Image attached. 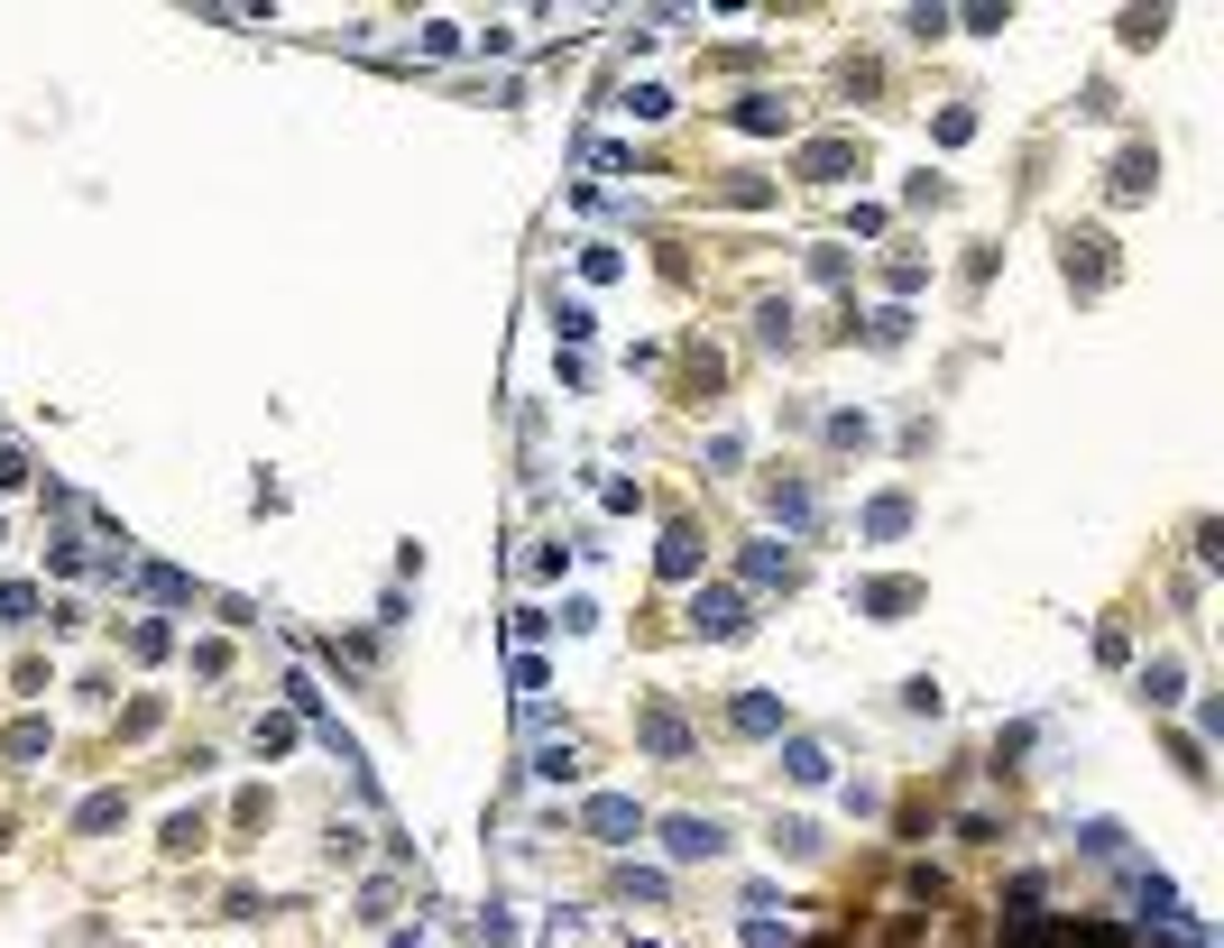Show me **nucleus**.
<instances>
[{"label":"nucleus","mask_w":1224,"mask_h":948,"mask_svg":"<svg viewBox=\"0 0 1224 948\" xmlns=\"http://www.w3.org/2000/svg\"><path fill=\"white\" fill-rule=\"evenodd\" d=\"M1012 948H1124V930H1096V920H1022Z\"/></svg>","instance_id":"obj_1"},{"label":"nucleus","mask_w":1224,"mask_h":948,"mask_svg":"<svg viewBox=\"0 0 1224 948\" xmlns=\"http://www.w3.org/2000/svg\"><path fill=\"white\" fill-rule=\"evenodd\" d=\"M581 829H589V838H608V848H636V829H645V819H636L627 792H598V802L581 810Z\"/></svg>","instance_id":"obj_2"},{"label":"nucleus","mask_w":1224,"mask_h":948,"mask_svg":"<svg viewBox=\"0 0 1224 948\" xmlns=\"http://www.w3.org/2000/svg\"><path fill=\"white\" fill-rule=\"evenodd\" d=\"M691 626L700 635H737L746 626V599H737V589H700V599H691Z\"/></svg>","instance_id":"obj_3"},{"label":"nucleus","mask_w":1224,"mask_h":948,"mask_svg":"<svg viewBox=\"0 0 1224 948\" xmlns=\"http://www.w3.org/2000/svg\"><path fill=\"white\" fill-rule=\"evenodd\" d=\"M663 848L672 857H718V829L710 819H663Z\"/></svg>","instance_id":"obj_4"},{"label":"nucleus","mask_w":1224,"mask_h":948,"mask_svg":"<svg viewBox=\"0 0 1224 948\" xmlns=\"http://www.w3.org/2000/svg\"><path fill=\"white\" fill-rule=\"evenodd\" d=\"M645 747H654V755H682V747H691V728L672 719V709H645Z\"/></svg>","instance_id":"obj_5"},{"label":"nucleus","mask_w":1224,"mask_h":948,"mask_svg":"<svg viewBox=\"0 0 1224 948\" xmlns=\"http://www.w3.org/2000/svg\"><path fill=\"white\" fill-rule=\"evenodd\" d=\"M737 728H746V737H773V728H783V700H765V690H746V700H737Z\"/></svg>","instance_id":"obj_6"},{"label":"nucleus","mask_w":1224,"mask_h":948,"mask_svg":"<svg viewBox=\"0 0 1224 948\" xmlns=\"http://www.w3.org/2000/svg\"><path fill=\"white\" fill-rule=\"evenodd\" d=\"M534 774L571 783V774H581V747H571V737H543V747H534Z\"/></svg>","instance_id":"obj_7"},{"label":"nucleus","mask_w":1224,"mask_h":948,"mask_svg":"<svg viewBox=\"0 0 1224 948\" xmlns=\"http://www.w3.org/2000/svg\"><path fill=\"white\" fill-rule=\"evenodd\" d=\"M737 120H746V130H783L792 111H783V101H773V92H746V111H737Z\"/></svg>","instance_id":"obj_8"},{"label":"nucleus","mask_w":1224,"mask_h":948,"mask_svg":"<svg viewBox=\"0 0 1224 948\" xmlns=\"http://www.w3.org/2000/svg\"><path fill=\"white\" fill-rule=\"evenodd\" d=\"M1151 175H1160L1151 157H1124V166H1114V194H1124V203H1133V194H1151Z\"/></svg>","instance_id":"obj_9"},{"label":"nucleus","mask_w":1224,"mask_h":948,"mask_svg":"<svg viewBox=\"0 0 1224 948\" xmlns=\"http://www.w3.org/2000/svg\"><path fill=\"white\" fill-rule=\"evenodd\" d=\"M792 774H801V783H828V747H811V737H792Z\"/></svg>","instance_id":"obj_10"},{"label":"nucleus","mask_w":1224,"mask_h":948,"mask_svg":"<svg viewBox=\"0 0 1224 948\" xmlns=\"http://www.w3.org/2000/svg\"><path fill=\"white\" fill-rule=\"evenodd\" d=\"M783 571H792L783 544H755V553H746V580H783Z\"/></svg>","instance_id":"obj_11"},{"label":"nucleus","mask_w":1224,"mask_h":948,"mask_svg":"<svg viewBox=\"0 0 1224 948\" xmlns=\"http://www.w3.org/2000/svg\"><path fill=\"white\" fill-rule=\"evenodd\" d=\"M663 571H672V580L700 571V544H691V534H672V544H663Z\"/></svg>","instance_id":"obj_12"},{"label":"nucleus","mask_w":1224,"mask_h":948,"mask_svg":"<svg viewBox=\"0 0 1224 948\" xmlns=\"http://www.w3.org/2000/svg\"><path fill=\"white\" fill-rule=\"evenodd\" d=\"M627 111H636V120H663V111H672V92H663V84H636V92H627Z\"/></svg>","instance_id":"obj_13"},{"label":"nucleus","mask_w":1224,"mask_h":948,"mask_svg":"<svg viewBox=\"0 0 1224 948\" xmlns=\"http://www.w3.org/2000/svg\"><path fill=\"white\" fill-rule=\"evenodd\" d=\"M847 157H856L847 139H820V148H811V175H847Z\"/></svg>","instance_id":"obj_14"},{"label":"nucleus","mask_w":1224,"mask_h":948,"mask_svg":"<svg viewBox=\"0 0 1224 948\" xmlns=\"http://www.w3.org/2000/svg\"><path fill=\"white\" fill-rule=\"evenodd\" d=\"M0 618H10V626H19V618H37V589H29V580H10V589H0Z\"/></svg>","instance_id":"obj_15"},{"label":"nucleus","mask_w":1224,"mask_h":948,"mask_svg":"<svg viewBox=\"0 0 1224 948\" xmlns=\"http://www.w3.org/2000/svg\"><path fill=\"white\" fill-rule=\"evenodd\" d=\"M397 948H433V939H424V930H405V939H397Z\"/></svg>","instance_id":"obj_16"},{"label":"nucleus","mask_w":1224,"mask_h":948,"mask_svg":"<svg viewBox=\"0 0 1224 948\" xmlns=\"http://www.w3.org/2000/svg\"><path fill=\"white\" fill-rule=\"evenodd\" d=\"M636 948H654V939H636Z\"/></svg>","instance_id":"obj_17"}]
</instances>
